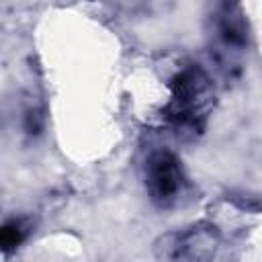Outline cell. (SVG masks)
Returning a JSON list of instances; mask_svg holds the SVG:
<instances>
[{"instance_id":"1","label":"cell","mask_w":262,"mask_h":262,"mask_svg":"<svg viewBox=\"0 0 262 262\" xmlns=\"http://www.w3.org/2000/svg\"><path fill=\"white\" fill-rule=\"evenodd\" d=\"M213 106L215 86L211 78L203 68L186 63L170 80V98L162 117L178 137L190 139L205 129Z\"/></svg>"},{"instance_id":"2","label":"cell","mask_w":262,"mask_h":262,"mask_svg":"<svg viewBox=\"0 0 262 262\" xmlns=\"http://www.w3.org/2000/svg\"><path fill=\"white\" fill-rule=\"evenodd\" d=\"M207 23L211 53L219 68L229 74L248 47V23L239 0H215Z\"/></svg>"},{"instance_id":"3","label":"cell","mask_w":262,"mask_h":262,"mask_svg":"<svg viewBox=\"0 0 262 262\" xmlns=\"http://www.w3.org/2000/svg\"><path fill=\"white\" fill-rule=\"evenodd\" d=\"M145 190L151 203L160 209L176 207L188 188V178L184 174L182 162L170 149H154L143 164Z\"/></svg>"},{"instance_id":"4","label":"cell","mask_w":262,"mask_h":262,"mask_svg":"<svg viewBox=\"0 0 262 262\" xmlns=\"http://www.w3.org/2000/svg\"><path fill=\"white\" fill-rule=\"evenodd\" d=\"M221 235L211 223H194L170 231L156 242V256L162 260H209L215 256Z\"/></svg>"},{"instance_id":"5","label":"cell","mask_w":262,"mask_h":262,"mask_svg":"<svg viewBox=\"0 0 262 262\" xmlns=\"http://www.w3.org/2000/svg\"><path fill=\"white\" fill-rule=\"evenodd\" d=\"M31 231V221L25 217H12L8 219L0 229V246L2 252H10L12 248L20 246Z\"/></svg>"}]
</instances>
